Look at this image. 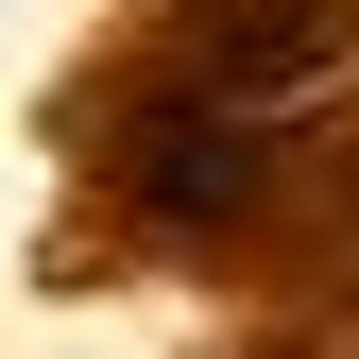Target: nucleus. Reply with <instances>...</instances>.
Here are the masks:
<instances>
[{
	"instance_id": "nucleus-1",
	"label": "nucleus",
	"mask_w": 359,
	"mask_h": 359,
	"mask_svg": "<svg viewBox=\"0 0 359 359\" xmlns=\"http://www.w3.org/2000/svg\"><path fill=\"white\" fill-rule=\"evenodd\" d=\"M325 52H359V0H222L205 18V103H274Z\"/></svg>"
}]
</instances>
